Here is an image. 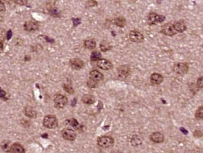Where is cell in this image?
I'll list each match as a JSON object with an SVG mask.
<instances>
[{
  "instance_id": "6da1fadb",
  "label": "cell",
  "mask_w": 203,
  "mask_h": 153,
  "mask_svg": "<svg viewBox=\"0 0 203 153\" xmlns=\"http://www.w3.org/2000/svg\"><path fill=\"white\" fill-rule=\"evenodd\" d=\"M43 125L49 129H55L58 126V122L55 116L49 115L44 117L43 120Z\"/></svg>"
},
{
  "instance_id": "7a4b0ae2",
  "label": "cell",
  "mask_w": 203,
  "mask_h": 153,
  "mask_svg": "<svg viewBox=\"0 0 203 153\" xmlns=\"http://www.w3.org/2000/svg\"><path fill=\"white\" fill-rule=\"evenodd\" d=\"M55 105L58 109H63L67 104L68 101L66 96L61 94H56L54 97Z\"/></svg>"
},
{
  "instance_id": "3957f363",
  "label": "cell",
  "mask_w": 203,
  "mask_h": 153,
  "mask_svg": "<svg viewBox=\"0 0 203 153\" xmlns=\"http://www.w3.org/2000/svg\"><path fill=\"white\" fill-rule=\"evenodd\" d=\"M97 144L102 148H109L114 144V139L110 136H101L97 139Z\"/></svg>"
},
{
  "instance_id": "277c9868",
  "label": "cell",
  "mask_w": 203,
  "mask_h": 153,
  "mask_svg": "<svg viewBox=\"0 0 203 153\" xmlns=\"http://www.w3.org/2000/svg\"><path fill=\"white\" fill-rule=\"evenodd\" d=\"M165 17L163 15L157 14L155 13H150L148 16V23L149 25H153L157 23H161L164 21Z\"/></svg>"
},
{
  "instance_id": "5b68a950",
  "label": "cell",
  "mask_w": 203,
  "mask_h": 153,
  "mask_svg": "<svg viewBox=\"0 0 203 153\" xmlns=\"http://www.w3.org/2000/svg\"><path fill=\"white\" fill-rule=\"evenodd\" d=\"M174 71L179 75H184L189 70V66L187 63H176L174 65Z\"/></svg>"
},
{
  "instance_id": "8992f818",
  "label": "cell",
  "mask_w": 203,
  "mask_h": 153,
  "mask_svg": "<svg viewBox=\"0 0 203 153\" xmlns=\"http://www.w3.org/2000/svg\"><path fill=\"white\" fill-rule=\"evenodd\" d=\"M131 72L130 67L127 65H123L118 68L117 73L119 78L126 79L128 76Z\"/></svg>"
},
{
  "instance_id": "52a82bcc",
  "label": "cell",
  "mask_w": 203,
  "mask_h": 153,
  "mask_svg": "<svg viewBox=\"0 0 203 153\" xmlns=\"http://www.w3.org/2000/svg\"><path fill=\"white\" fill-rule=\"evenodd\" d=\"M130 39L135 43H141L144 41L145 37L141 32L133 30L130 33Z\"/></svg>"
},
{
  "instance_id": "ba28073f",
  "label": "cell",
  "mask_w": 203,
  "mask_h": 153,
  "mask_svg": "<svg viewBox=\"0 0 203 153\" xmlns=\"http://www.w3.org/2000/svg\"><path fill=\"white\" fill-rule=\"evenodd\" d=\"M70 65L73 69L79 70L85 67V63L82 60L76 58L70 60Z\"/></svg>"
},
{
  "instance_id": "9c48e42d",
  "label": "cell",
  "mask_w": 203,
  "mask_h": 153,
  "mask_svg": "<svg viewBox=\"0 0 203 153\" xmlns=\"http://www.w3.org/2000/svg\"><path fill=\"white\" fill-rule=\"evenodd\" d=\"M97 66L103 70H109L112 68V64L106 59H100L97 62Z\"/></svg>"
},
{
  "instance_id": "30bf717a",
  "label": "cell",
  "mask_w": 203,
  "mask_h": 153,
  "mask_svg": "<svg viewBox=\"0 0 203 153\" xmlns=\"http://www.w3.org/2000/svg\"><path fill=\"white\" fill-rule=\"evenodd\" d=\"M63 137L67 141H74L76 137V134L73 130L71 129H65L62 132Z\"/></svg>"
},
{
  "instance_id": "8fae6325",
  "label": "cell",
  "mask_w": 203,
  "mask_h": 153,
  "mask_svg": "<svg viewBox=\"0 0 203 153\" xmlns=\"http://www.w3.org/2000/svg\"><path fill=\"white\" fill-rule=\"evenodd\" d=\"M172 27L176 33H183L187 29V27L183 21H175L173 24H172Z\"/></svg>"
},
{
  "instance_id": "7c38bea8",
  "label": "cell",
  "mask_w": 203,
  "mask_h": 153,
  "mask_svg": "<svg viewBox=\"0 0 203 153\" xmlns=\"http://www.w3.org/2000/svg\"><path fill=\"white\" fill-rule=\"evenodd\" d=\"M161 33L169 36H172L177 33L172 28V24L170 23H167L163 27Z\"/></svg>"
},
{
  "instance_id": "4fadbf2b",
  "label": "cell",
  "mask_w": 203,
  "mask_h": 153,
  "mask_svg": "<svg viewBox=\"0 0 203 153\" xmlns=\"http://www.w3.org/2000/svg\"><path fill=\"white\" fill-rule=\"evenodd\" d=\"M38 25L34 21H28L24 24V29L26 32H34L36 30H38Z\"/></svg>"
},
{
  "instance_id": "5bb4252c",
  "label": "cell",
  "mask_w": 203,
  "mask_h": 153,
  "mask_svg": "<svg viewBox=\"0 0 203 153\" xmlns=\"http://www.w3.org/2000/svg\"><path fill=\"white\" fill-rule=\"evenodd\" d=\"M89 77H90V79H91V80L97 83V82H98L102 80L104 78V76L98 70H93L90 72Z\"/></svg>"
},
{
  "instance_id": "9a60e30c",
  "label": "cell",
  "mask_w": 203,
  "mask_h": 153,
  "mask_svg": "<svg viewBox=\"0 0 203 153\" xmlns=\"http://www.w3.org/2000/svg\"><path fill=\"white\" fill-rule=\"evenodd\" d=\"M150 79H151V82L153 84H155V85H160V84H161L163 82L164 78L161 74L157 73H154L151 74Z\"/></svg>"
},
{
  "instance_id": "2e32d148",
  "label": "cell",
  "mask_w": 203,
  "mask_h": 153,
  "mask_svg": "<svg viewBox=\"0 0 203 153\" xmlns=\"http://www.w3.org/2000/svg\"><path fill=\"white\" fill-rule=\"evenodd\" d=\"M150 139L154 142L161 143L164 141V136L160 132H156L150 136Z\"/></svg>"
},
{
  "instance_id": "e0dca14e",
  "label": "cell",
  "mask_w": 203,
  "mask_h": 153,
  "mask_svg": "<svg viewBox=\"0 0 203 153\" xmlns=\"http://www.w3.org/2000/svg\"><path fill=\"white\" fill-rule=\"evenodd\" d=\"M11 153H25V149L21 144L18 143H14L11 146Z\"/></svg>"
},
{
  "instance_id": "ac0fdd59",
  "label": "cell",
  "mask_w": 203,
  "mask_h": 153,
  "mask_svg": "<svg viewBox=\"0 0 203 153\" xmlns=\"http://www.w3.org/2000/svg\"><path fill=\"white\" fill-rule=\"evenodd\" d=\"M112 21L115 25H116V26H118L119 27H121V28H123L126 24V19L123 17H119L115 18V19L112 20Z\"/></svg>"
},
{
  "instance_id": "d6986e66",
  "label": "cell",
  "mask_w": 203,
  "mask_h": 153,
  "mask_svg": "<svg viewBox=\"0 0 203 153\" xmlns=\"http://www.w3.org/2000/svg\"><path fill=\"white\" fill-rule=\"evenodd\" d=\"M85 47L88 49L92 50L94 49L96 46V42L94 39L91 38V39H88L85 42Z\"/></svg>"
},
{
  "instance_id": "ffe728a7",
  "label": "cell",
  "mask_w": 203,
  "mask_h": 153,
  "mask_svg": "<svg viewBox=\"0 0 203 153\" xmlns=\"http://www.w3.org/2000/svg\"><path fill=\"white\" fill-rule=\"evenodd\" d=\"M82 101L87 104H92L95 102V98L92 95L86 94L82 97Z\"/></svg>"
},
{
  "instance_id": "44dd1931",
  "label": "cell",
  "mask_w": 203,
  "mask_h": 153,
  "mask_svg": "<svg viewBox=\"0 0 203 153\" xmlns=\"http://www.w3.org/2000/svg\"><path fill=\"white\" fill-rule=\"evenodd\" d=\"M25 114L29 117L34 118L36 117V112L30 107H27L25 109Z\"/></svg>"
},
{
  "instance_id": "7402d4cb",
  "label": "cell",
  "mask_w": 203,
  "mask_h": 153,
  "mask_svg": "<svg viewBox=\"0 0 203 153\" xmlns=\"http://www.w3.org/2000/svg\"><path fill=\"white\" fill-rule=\"evenodd\" d=\"M101 53L98 51L93 52L91 55V61H98L101 59Z\"/></svg>"
},
{
  "instance_id": "603a6c76",
  "label": "cell",
  "mask_w": 203,
  "mask_h": 153,
  "mask_svg": "<svg viewBox=\"0 0 203 153\" xmlns=\"http://www.w3.org/2000/svg\"><path fill=\"white\" fill-rule=\"evenodd\" d=\"M100 48L102 52H106L109 50H110L111 48V47L110 46V45L109 44V43L103 41L102 42V43L100 45Z\"/></svg>"
},
{
  "instance_id": "cb8c5ba5",
  "label": "cell",
  "mask_w": 203,
  "mask_h": 153,
  "mask_svg": "<svg viewBox=\"0 0 203 153\" xmlns=\"http://www.w3.org/2000/svg\"><path fill=\"white\" fill-rule=\"evenodd\" d=\"M11 146V145H10L8 141H4L1 144V147L2 149L5 152H10Z\"/></svg>"
},
{
  "instance_id": "d4e9b609",
  "label": "cell",
  "mask_w": 203,
  "mask_h": 153,
  "mask_svg": "<svg viewBox=\"0 0 203 153\" xmlns=\"http://www.w3.org/2000/svg\"><path fill=\"white\" fill-rule=\"evenodd\" d=\"M66 124L73 127H77L79 126L78 122L76 119H74L73 118L67 120L66 121Z\"/></svg>"
},
{
  "instance_id": "484cf974",
  "label": "cell",
  "mask_w": 203,
  "mask_h": 153,
  "mask_svg": "<svg viewBox=\"0 0 203 153\" xmlns=\"http://www.w3.org/2000/svg\"><path fill=\"white\" fill-rule=\"evenodd\" d=\"M202 107H199V108L196 110L195 112V116L198 119H202L203 117V112H202Z\"/></svg>"
},
{
  "instance_id": "4316f807",
  "label": "cell",
  "mask_w": 203,
  "mask_h": 153,
  "mask_svg": "<svg viewBox=\"0 0 203 153\" xmlns=\"http://www.w3.org/2000/svg\"><path fill=\"white\" fill-rule=\"evenodd\" d=\"M64 89L65 90L66 92H67V93L69 94H73L74 93V90L69 85H65L64 86Z\"/></svg>"
},
{
  "instance_id": "83f0119b",
  "label": "cell",
  "mask_w": 203,
  "mask_h": 153,
  "mask_svg": "<svg viewBox=\"0 0 203 153\" xmlns=\"http://www.w3.org/2000/svg\"><path fill=\"white\" fill-rule=\"evenodd\" d=\"M87 85L90 88H95L96 85H97V83L91 80V79H89L88 81V83H87Z\"/></svg>"
},
{
  "instance_id": "f1b7e54d",
  "label": "cell",
  "mask_w": 203,
  "mask_h": 153,
  "mask_svg": "<svg viewBox=\"0 0 203 153\" xmlns=\"http://www.w3.org/2000/svg\"><path fill=\"white\" fill-rule=\"evenodd\" d=\"M6 93L5 92V91L1 89V88L0 87V98H3V99H6Z\"/></svg>"
},
{
  "instance_id": "f546056e",
  "label": "cell",
  "mask_w": 203,
  "mask_h": 153,
  "mask_svg": "<svg viewBox=\"0 0 203 153\" xmlns=\"http://www.w3.org/2000/svg\"><path fill=\"white\" fill-rule=\"evenodd\" d=\"M197 85H198L199 88H200V89L202 88L203 83H202V76H201V77H199L198 79V82H197Z\"/></svg>"
},
{
  "instance_id": "4dcf8cb0",
  "label": "cell",
  "mask_w": 203,
  "mask_h": 153,
  "mask_svg": "<svg viewBox=\"0 0 203 153\" xmlns=\"http://www.w3.org/2000/svg\"><path fill=\"white\" fill-rule=\"evenodd\" d=\"M72 20L73 21V24L74 26L78 25L81 23V20L79 18H73Z\"/></svg>"
},
{
  "instance_id": "1f68e13d",
  "label": "cell",
  "mask_w": 203,
  "mask_h": 153,
  "mask_svg": "<svg viewBox=\"0 0 203 153\" xmlns=\"http://www.w3.org/2000/svg\"><path fill=\"white\" fill-rule=\"evenodd\" d=\"M6 10V8L4 4L0 1V11H4Z\"/></svg>"
},
{
  "instance_id": "d6a6232c",
  "label": "cell",
  "mask_w": 203,
  "mask_h": 153,
  "mask_svg": "<svg viewBox=\"0 0 203 153\" xmlns=\"http://www.w3.org/2000/svg\"><path fill=\"white\" fill-rule=\"evenodd\" d=\"M14 2H15L17 4H19L20 5H25L27 3L28 1H14Z\"/></svg>"
},
{
  "instance_id": "836d02e7",
  "label": "cell",
  "mask_w": 203,
  "mask_h": 153,
  "mask_svg": "<svg viewBox=\"0 0 203 153\" xmlns=\"http://www.w3.org/2000/svg\"><path fill=\"white\" fill-rule=\"evenodd\" d=\"M6 36H7V40H10V38L12 36V32H11V30H9V31L7 32Z\"/></svg>"
},
{
  "instance_id": "e575fe53",
  "label": "cell",
  "mask_w": 203,
  "mask_h": 153,
  "mask_svg": "<svg viewBox=\"0 0 203 153\" xmlns=\"http://www.w3.org/2000/svg\"><path fill=\"white\" fill-rule=\"evenodd\" d=\"M180 130H181V131L183 134H187V131H186V130L184 128L181 127V128H180Z\"/></svg>"
},
{
  "instance_id": "d590c367",
  "label": "cell",
  "mask_w": 203,
  "mask_h": 153,
  "mask_svg": "<svg viewBox=\"0 0 203 153\" xmlns=\"http://www.w3.org/2000/svg\"><path fill=\"white\" fill-rule=\"evenodd\" d=\"M3 44L1 43V42H0V53L2 52L3 50Z\"/></svg>"
},
{
  "instance_id": "8d00e7d4",
  "label": "cell",
  "mask_w": 203,
  "mask_h": 153,
  "mask_svg": "<svg viewBox=\"0 0 203 153\" xmlns=\"http://www.w3.org/2000/svg\"><path fill=\"white\" fill-rule=\"evenodd\" d=\"M115 153H122V152H115Z\"/></svg>"
}]
</instances>
